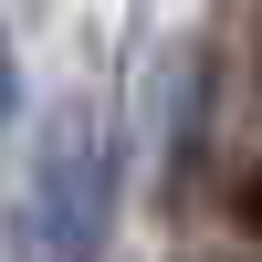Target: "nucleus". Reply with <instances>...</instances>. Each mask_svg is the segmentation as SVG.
<instances>
[{
  "mask_svg": "<svg viewBox=\"0 0 262 262\" xmlns=\"http://www.w3.org/2000/svg\"><path fill=\"white\" fill-rule=\"evenodd\" d=\"M242 231H252V242H262V168H252V179H242Z\"/></svg>",
  "mask_w": 262,
  "mask_h": 262,
  "instance_id": "1",
  "label": "nucleus"
},
{
  "mask_svg": "<svg viewBox=\"0 0 262 262\" xmlns=\"http://www.w3.org/2000/svg\"><path fill=\"white\" fill-rule=\"evenodd\" d=\"M11 95H21V84H11V42H0V116H11Z\"/></svg>",
  "mask_w": 262,
  "mask_h": 262,
  "instance_id": "2",
  "label": "nucleus"
}]
</instances>
